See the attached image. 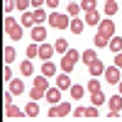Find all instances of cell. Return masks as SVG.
Wrapping results in <instances>:
<instances>
[{"instance_id": "44", "label": "cell", "mask_w": 122, "mask_h": 122, "mask_svg": "<svg viewBox=\"0 0 122 122\" xmlns=\"http://www.w3.org/2000/svg\"><path fill=\"white\" fill-rule=\"evenodd\" d=\"M115 66H120V68H122V51H120V54H115Z\"/></svg>"}, {"instance_id": "15", "label": "cell", "mask_w": 122, "mask_h": 122, "mask_svg": "<svg viewBox=\"0 0 122 122\" xmlns=\"http://www.w3.org/2000/svg\"><path fill=\"white\" fill-rule=\"evenodd\" d=\"M20 25H22V27H34V25H37V22H34V15L29 12V10H27V12H22V17H20Z\"/></svg>"}, {"instance_id": "39", "label": "cell", "mask_w": 122, "mask_h": 122, "mask_svg": "<svg viewBox=\"0 0 122 122\" xmlns=\"http://www.w3.org/2000/svg\"><path fill=\"white\" fill-rule=\"evenodd\" d=\"M3 78L7 81V83L12 81V71H10V64H5V68H3Z\"/></svg>"}, {"instance_id": "26", "label": "cell", "mask_w": 122, "mask_h": 122, "mask_svg": "<svg viewBox=\"0 0 122 122\" xmlns=\"http://www.w3.org/2000/svg\"><path fill=\"white\" fill-rule=\"evenodd\" d=\"M20 71H22V76H32V73H34L32 61H22V64H20Z\"/></svg>"}, {"instance_id": "11", "label": "cell", "mask_w": 122, "mask_h": 122, "mask_svg": "<svg viewBox=\"0 0 122 122\" xmlns=\"http://www.w3.org/2000/svg\"><path fill=\"white\" fill-rule=\"evenodd\" d=\"M73 83H71V78H68V73L64 71V73H59L56 76V88H61V90H66V88H71Z\"/></svg>"}, {"instance_id": "28", "label": "cell", "mask_w": 122, "mask_h": 122, "mask_svg": "<svg viewBox=\"0 0 122 122\" xmlns=\"http://www.w3.org/2000/svg\"><path fill=\"white\" fill-rule=\"evenodd\" d=\"M110 49H112L115 54H120L122 51V37H112L110 39Z\"/></svg>"}, {"instance_id": "33", "label": "cell", "mask_w": 122, "mask_h": 122, "mask_svg": "<svg viewBox=\"0 0 122 122\" xmlns=\"http://www.w3.org/2000/svg\"><path fill=\"white\" fill-rule=\"evenodd\" d=\"M98 90H100V81L98 78H90L88 81V93H98Z\"/></svg>"}, {"instance_id": "5", "label": "cell", "mask_w": 122, "mask_h": 122, "mask_svg": "<svg viewBox=\"0 0 122 122\" xmlns=\"http://www.w3.org/2000/svg\"><path fill=\"white\" fill-rule=\"evenodd\" d=\"M103 76H105L107 83H120V81H122V76H120V66H107Z\"/></svg>"}, {"instance_id": "1", "label": "cell", "mask_w": 122, "mask_h": 122, "mask_svg": "<svg viewBox=\"0 0 122 122\" xmlns=\"http://www.w3.org/2000/svg\"><path fill=\"white\" fill-rule=\"evenodd\" d=\"M49 27H54V29H66V27H71V20H68V15H64V12H49Z\"/></svg>"}, {"instance_id": "40", "label": "cell", "mask_w": 122, "mask_h": 122, "mask_svg": "<svg viewBox=\"0 0 122 122\" xmlns=\"http://www.w3.org/2000/svg\"><path fill=\"white\" fill-rule=\"evenodd\" d=\"M86 117H98V107H95V105L86 107Z\"/></svg>"}, {"instance_id": "17", "label": "cell", "mask_w": 122, "mask_h": 122, "mask_svg": "<svg viewBox=\"0 0 122 122\" xmlns=\"http://www.w3.org/2000/svg\"><path fill=\"white\" fill-rule=\"evenodd\" d=\"M83 27H86V20H78V17L71 20V32H73V34H81V32H83Z\"/></svg>"}, {"instance_id": "12", "label": "cell", "mask_w": 122, "mask_h": 122, "mask_svg": "<svg viewBox=\"0 0 122 122\" xmlns=\"http://www.w3.org/2000/svg\"><path fill=\"white\" fill-rule=\"evenodd\" d=\"M10 93H12V95H22L25 93V83L20 78H12V81H10Z\"/></svg>"}, {"instance_id": "34", "label": "cell", "mask_w": 122, "mask_h": 122, "mask_svg": "<svg viewBox=\"0 0 122 122\" xmlns=\"http://www.w3.org/2000/svg\"><path fill=\"white\" fill-rule=\"evenodd\" d=\"M44 95H46V90H39V88L29 90V100H39V98H44Z\"/></svg>"}, {"instance_id": "19", "label": "cell", "mask_w": 122, "mask_h": 122, "mask_svg": "<svg viewBox=\"0 0 122 122\" xmlns=\"http://www.w3.org/2000/svg\"><path fill=\"white\" fill-rule=\"evenodd\" d=\"M86 22L93 27V25H100V15H98V10H88L86 12Z\"/></svg>"}, {"instance_id": "14", "label": "cell", "mask_w": 122, "mask_h": 122, "mask_svg": "<svg viewBox=\"0 0 122 122\" xmlns=\"http://www.w3.org/2000/svg\"><path fill=\"white\" fill-rule=\"evenodd\" d=\"M22 32H25L22 25H12V27L7 29V37H10V39H22Z\"/></svg>"}, {"instance_id": "16", "label": "cell", "mask_w": 122, "mask_h": 122, "mask_svg": "<svg viewBox=\"0 0 122 122\" xmlns=\"http://www.w3.org/2000/svg\"><path fill=\"white\" fill-rule=\"evenodd\" d=\"M98 59V54H95V49H86V51H81V61H83V64L88 66L90 61H95Z\"/></svg>"}, {"instance_id": "23", "label": "cell", "mask_w": 122, "mask_h": 122, "mask_svg": "<svg viewBox=\"0 0 122 122\" xmlns=\"http://www.w3.org/2000/svg\"><path fill=\"white\" fill-rule=\"evenodd\" d=\"M15 56H17L15 49H12V46H5V51H3V61H5V64H12Z\"/></svg>"}, {"instance_id": "45", "label": "cell", "mask_w": 122, "mask_h": 122, "mask_svg": "<svg viewBox=\"0 0 122 122\" xmlns=\"http://www.w3.org/2000/svg\"><path fill=\"white\" fill-rule=\"evenodd\" d=\"M42 5H46V0H32V7H42Z\"/></svg>"}, {"instance_id": "37", "label": "cell", "mask_w": 122, "mask_h": 122, "mask_svg": "<svg viewBox=\"0 0 122 122\" xmlns=\"http://www.w3.org/2000/svg\"><path fill=\"white\" fill-rule=\"evenodd\" d=\"M29 5H32V0H17V10H22V12H27Z\"/></svg>"}, {"instance_id": "38", "label": "cell", "mask_w": 122, "mask_h": 122, "mask_svg": "<svg viewBox=\"0 0 122 122\" xmlns=\"http://www.w3.org/2000/svg\"><path fill=\"white\" fill-rule=\"evenodd\" d=\"M12 25H17L15 20H12V15H5V22H3V27H5V32H7V29L12 27Z\"/></svg>"}, {"instance_id": "30", "label": "cell", "mask_w": 122, "mask_h": 122, "mask_svg": "<svg viewBox=\"0 0 122 122\" xmlns=\"http://www.w3.org/2000/svg\"><path fill=\"white\" fill-rule=\"evenodd\" d=\"M54 49L61 51V54H66V51H68V42H66V39H56V42H54Z\"/></svg>"}, {"instance_id": "18", "label": "cell", "mask_w": 122, "mask_h": 122, "mask_svg": "<svg viewBox=\"0 0 122 122\" xmlns=\"http://www.w3.org/2000/svg\"><path fill=\"white\" fill-rule=\"evenodd\" d=\"M90 103H93V105L98 107V105L107 103V98H105V93H103V90H98V93H90Z\"/></svg>"}, {"instance_id": "43", "label": "cell", "mask_w": 122, "mask_h": 122, "mask_svg": "<svg viewBox=\"0 0 122 122\" xmlns=\"http://www.w3.org/2000/svg\"><path fill=\"white\" fill-rule=\"evenodd\" d=\"M73 115H76V117H86V107H76Z\"/></svg>"}, {"instance_id": "6", "label": "cell", "mask_w": 122, "mask_h": 122, "mask_svg": "<svg viewBox=\"0 0 122 122\" xmlns=\"http://www.w3.org/2000/svg\"><path fill=\"white\" fill-rule=\"evenodd\" d=\"M29 37H32V42L44 44V39H46V29H44L42 25H34V27H32V32H29Z\"/></svg>"}, {"instance_id": "22", "label": "cell", "mask_w": 122, "mask_h": 122, "mask_svg": "<svg viewBox=\"0 0 122 122\" xmlns=\"http://www.w3.org/2000/svg\"><path fill=\"white\" fill-rule=\"evenodd\" d=\"M68 90H71V98H73V100H81V98H83V93H86V88H83V86H76V83L71 86Z\"/></svg>"}, {"instance_id": "3", "label": "cell", "mask_w": 122, "mask_h": 122, "mask_svg": "<svg viewBox=\"0 0 122 122\" xmlns=\"http://www.w3.org/2000/svg\"><path fill=\"white\" fill-rule=\"evenodd\" d=\"M71 112H73V107H71L68 103H59V105L49 107V117H68Z\"/></svg>"}, {"instance_id": "10", "label": "cell", "mask_w": 122, "mask_h": 122, "mask_svg": "<svg viewBox=\"0 0 122 122\" xmlns=\"http://www.w3.org/2000/svg\"><path fill=\"white\" fill-rule=\"evenodd\" d=\"M54 51H56V49H54L51 44H39V59H44V61H49V59L54 56Z\"/></svg>"}, {"instance_id": "8", "label": "cell", "mask_w": 122, "mask_h": 122, "mask_svg": "<svg viewBox=\"0 0 122 122\" xmlns=\"http://www.w3.org/2000/svg\"><path fill=\"white\" fill-rule=\"evenodd\" d=\"M44 98H46L49 105H59V103H61V88H49Z\"/></svg>"}, {"instance_id": "41", "label": "cell", "mask_w": 122, "mask_h": 122, "mask_svg": "<svg viewBox=\"0 0 122 122\" xmlns=\"http://www.w3.org/2000/svg\"><path fill=\"white\" fill-rule=\"evenodd\" d=\"M3 100H5V107H7V105H12V93H10V90H5Z\"/></svg>"}, {"instance_id": "42", "label": "cell", "mask_w": 122, "mask_h": 122, "mask_svg": "<svg viewBox=\"0 0 122 122\" xmlns=\"http://www.w3.org/2000/svg\"><path fill=\"white\" fill-rule=\"evenodd\" d=\"M59 3H61V0H46V7H49V10H56Z\"/></svg>"}, {"instance_id": "31", "label": "cell", "mask_w": 122, "mask_h": 122, "mask_svg": "<svg viewBox=\"0 0 122 122\" xmlns=\"http://www.w3.org/2000/svg\"><path fill=\"white\" fill-rule=\"evenodd\" d=\"M37 56H39V44L34 42V44L27 46V59H37Z\"/></svg>"}, {"instance_id": "20", "label": "cell", "mask_w": 122, "mask_h": 122, "mask_svg": "<svg viewBox=\"0 0 122 122\" xmlns=\"http://www.w3.org/2000/svg\"><path fill=\"white\" fill-rule=\"evenodd\" d=\"M32 15H34V22H37V25H42L44 20H49V15H46V10H44V7H34V12H32Z\"/></svg>"}, {"instance_id": "21", "label": "cell", "mask_w": 122, "mask_h": 122, "mask_svg": "<svg viewBox=\"0 0 122 122\" xmlns=\"http://www.w3.org/2000/svg\"><path fill=\"white\" fill-rule=\"evenodd\" d=\"M25 115H29V117H37V115H39V105H37V100H29V103H27Z\"/></svg>"}, {"instance_id": "46", "label": "cell", "mask_w": 122, "mask_h": 122, "mask_svg": "<svg viewBox=\"0 0 122 122\" xmlns=\"http://www.w3.org/2000/svg\"><path fill=\"white\" fill-rule=\"evenodd\" d=\"M117 86H120V95H122V81H120V83H117Z\"/></svg>"}, {"instance_id": "29", "label": "cell", "mask_w": 122, "mask_h": 122, "mask_svg": "<svg viewBox=\"0 0 122 122\" xmlns=\"http://www.w3.org/2000/svg\"><path fill=\"white\" fill-rule=\"evenodd\" d=\"M117 12V3L115 0H105V15L110 17V15H115Z\"/></svg>"}, {"instance_id": "27", "label": "cell", "mask_w": 122, "mask_h": 122, "mask_svg": "<svg viewBox=\"0 0 122 122\" xmlns=\"http://www.w3.org/2000/svg\"><path fill=\"white\" fill-rule=\"evenodd\" d=\"M81 10H83V7H81V3H68V7H66V15L76 17V15L81 12Z\"/></svg>"}, {"instance_id": "36", "label": "cell", "mask_w": 122, "mask_h": 122, "mask_svg": "<svg viewBox=\"0 0 122 122\" xmlns=\"http://www.w3.org/2000/svg\"><path fill=\"white\" fill-rule=\"evenodd\" d=\"M15 7H17V0H5V15H12Z\"/></svg>"}, {"instance_id": "32", "label": "cell", "mask_w": 122, "mask_h": 122, "mask_svg": "<svg viewBox=\"0 0 122 122\" xmlns=\"http://www.w3.org/2000/svg\"><path fill=\"white\" fill-rule=\"evenodd\" d=\"M95 46H98V49L110 46V39H107V37H103V34H95Z\"/></svg>"}, {"instance_id": "24", "label": "cell", "mask_w": 122, "mask_h": 122, "mask_svg": "<svg viewBox=\"0 0 122 122\" xmlns=\"http://www.w3.org/2000/svg\"><path fill=\"white\" fill-rule=\"evenodd\" d=\"M34 88H39V90H49V78H46V76H37V78H34Z\"/></svg>"}, {"instance_id": "9", "label": "cell", "mask_w": 122, "mask_h": 122, "mask_svg": "<svg viewBox=\"0 0 122 122\" xmlns=\"http://www.w3.org/2000/svg\"><path fill=\"white\" fill-rule=\"evenodd\" d=\"M88 71H90V76H103L105 73V64L100 59H95V61H90L88 64Z\"/></svg>"}, {"instance_id": "13", "label": "cell", "mask_w": 122, "mask_h": 122, "mask_svg": "<svg viewBox=\"0 0 122 122\" xmlns=\"http://www.w3.org/2000/svg\"><path fill=\"white\" fill-rule=\"evenodd\" d=\"M42 76H46V78L56 76V66L51 64V61H44V64H42Z\"/></svg>"}, {"instance_id": "35", "label": "cell", "mask_w": 122, "mask_h": 122, "mask_svg": "<svg viewBox=\"0 0 122 122\" xmlns=\"http://www.w3.org/2000/svg\"><path fill=\"white\" fill-rule=\"evenodd\" d=\"M81 7H83V12H88V10H95V0H81Z\"/></svg>"}, {"instance_id": "2", "label": "cell", "mask_w": 122, "mask_h": 122, "mask_svg": "<svg viewBox=\"0 0 122 122\" xmlns=\"http://www.w3.org/2000/svg\"><path fill=\"white\" fill-rule=\"evenodd\" d=\"M78 59H81V54L76 51V49H68V51L64 54V59H61V71H66V73H71Z\"/></svg>"}, {"instance_id": "4", "label": "cell", "mask_w": 122, "mask_h": 122, "mask_svg": "<svg viewBox=\"0 0 122 122\" xmlns=\"http://www.w3.org/2000/svg\"><path fill=\"white\" fill-rule=\"evenodd\" d=\"M98 34L112 39V34H115V22H112V20H100V25H98Z\"/></svg>"}, {"instance_id": "7", "label": "cell", "mask_w": 122, "mask_h": 122, "mask_svg": "<svg viewBox=\"0 0 122 122\" xmlns=\"http://www.w3.org/2000/svg\"><path fill=\"white\" fill-rule=\"evenodd\" d=\"M107 110H110V115H120V110H122V95L107 98Z\"/></svg>"}, {"instance_id": "25", "label": "cell", "mask_w": 122, "mask_h": 122, "mask_svg": "<svg viewBox=\"0 0 122 122\" xmlns=\"http://www.w3.org/2000/svg\"><path fill=\"white\" fill-rule=\"evenodd\" d=\"M5 115H7V117H22L25 110H20V107H15V105H7V107H5Z\"/></svg>"}]
</instances>
